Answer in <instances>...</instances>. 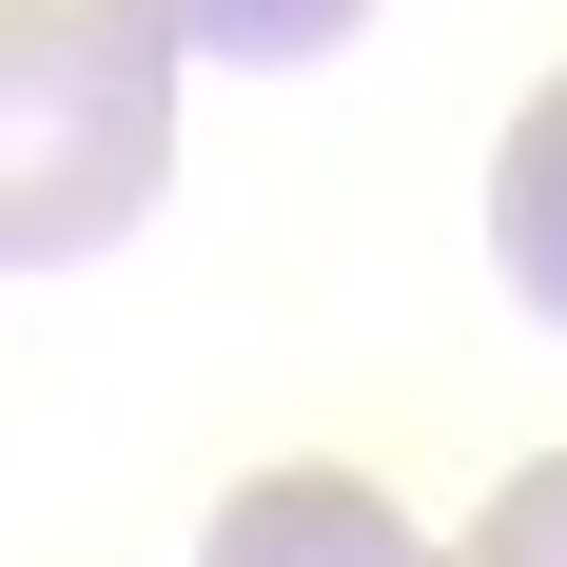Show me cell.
<instances>
[{
	"label": "cell",
	"mask_w": 567,
	"mask_h": 567,
	"mask_svg": "<svg viewBox=\"0 0 567 567\" xmlns=\"http://www.w3.org/2000/svg\"><path fill=\"white\" fill-rule=\"evenodd\" d=\"M176 176V20L157 0H0V275H79Z\"/></svg>",
	"instance_id": "1"
},
{
	"label": "cell",
	"mask_w": 567,
	"mask_h": 567,
	"mask_svg": "<svg viewBox=\"0 0 567 567\" xmlns=\"http://www.w3.org/2000/svg\"><path fill=\"white\" fill-rule=\"evenodd\" d=\"M196 567H451V548H431L372 470H255V489L196 528Z\"/></svg>",
	"instance_id": "2"
},
{
	"label": "cell",
	"mask_w": 567,
	"mask_h": 567,
	"mask_svg": "<svg viewBox=\"0 0 567 567\" xmlns=\"http://www.w3.org/2000/svg\"><path fill=\"white\" fill-rule=\"evenodd\" d=\"M489 255H509V293L567 333V79L509 117V157H489Z\"/></svg>",
	"instance_id": "3"
},
{
	"label": "cell",
	"mask_w": 567,
	"mask_h": 567,
	"mask_svg": "<svg viewBox=\"0 0 567 567\" xmlns=\"http://www.w3.org/2000/svg\"><path fill=\"white\" fill-rule=\"evenodd\" d=\"M176 20V59H255V79H293V59H333L372 0H157Z\"/></svg>",
	"instance_id": "4"
},
{
	"label": "cell",
	"mask_w": 567,
	"mask_h": 567,
	"mask_svg": "<svg viewBox=\"0 0 567 567\" xmlns=\"http://www.w3.org/2000/svg\"><path fill=\"white\" fill-rule=\"evenodd\" d=\"M451 567H567V451H528L509 489L470 509V548H451Z\"/></svg>",
	"instance_id": "5"
}]
</instances>
